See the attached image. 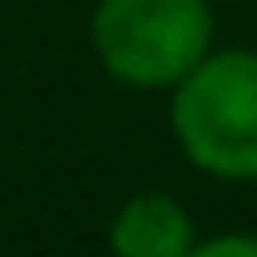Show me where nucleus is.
<instances>
[{
	"label": "nucleus",
	"mask_w": 257,
	"mask_h": 257,
	"mask_svg": "<svg viewBox=\"0 0 257 257\" xmlns=\"http://www.w3.org/2000/svg\"><path fill=\"white\" fill-rule=\"evenodd\" d=\"M172 137L217 182H257V51H207L172 86Z\"/></svg>",
	"instance_id": "1"
},
{
	"label": "nucleus",
	"mask_w": 257,
	"mask_h": 257,
	"mask_svg": "<svg viewBox=\"0 0 257 257\" xmlns=\"http://www.w3.org/2000/svg\"><path fill=\"white\" fill-rule=\"evenodd\" d=\"M227 6H247V0H227Z\"/></svg>",
	"instance_id": "5"
},
{
	"label": "nucleus",
	"mask_w": 257,
	"mask_h": 257,
	"mask_svg": "<svg viewBox=\"0 0 257 257\" xmlns=\"http://www.w3.org/2000/svg\"><path fill=\"white\" fill-rule=\"evenodd\" d=\"M187 257H257V232H217V237H197V247Z\"/></svg>",
	"instance_id": "4"
},
{
	"label": "nucleus",
	"mask_w": 257,
	"mask_h": 257,
	"mask_svg": "<svg viewBox=\"0 0 257 257\" xmlns=\"http://www.w3.org/2000/svg\"><path fill=\"white\" fill-rule=\"evenodd\" d=\"M111 257H187L197 247L192 212L167 192H137L126 197L106 227Z\"/></svg>",
	"instance_id": "3"
},
{
	"label": "nucleus",
	"mask_w": 257,
	"mask_h": 257,
	"mask_svg": "<svg viewBox=\"0 0 257 257\" xmlns=\"http://www.w3.org/2000/svg\"><path fill=\"white\" fill-rule=\"evenodd\" d=\"M217 0H96L91 51L132 91H172L212 51Z\"/></svg>",
	"instance_id": "2"
}]
</instances>
